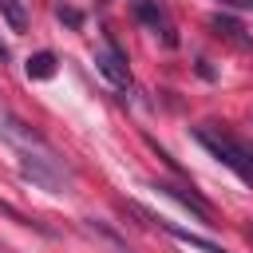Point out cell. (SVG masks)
Wrapping results in <instances>:
<instances>
[{
	"instance_id": "obj_1",
	"label": "cell",
	"mask_w": 253,
	"mask_h": 253,
	"mask_svg": "<svg viewBox=\"0 0 253 253\" xmlns=\"http://www.w3.org/2000/svg\"><path fill=\"white\" fill-rule=\"evenodd\" d=\"M194 138L221 162V166H229L241 182H249L253 186V142H241V138H233L229 130H221V126H198L194 130Z\"/></svg>"
},
{
	"instance_id": "obj_2",
	"label": "cell",
	"mask_w": 253,
	"mask_h": 253,
	"mask_svg": "<svg viewBox=\"0 0 253 253\" xmlns=\"http://www.w3.org/2000/svg\"><path fill=\"white\" fill-rule=\"evenodd\" d=\"M16 154H20V174H24L28 182L43 186L47 194H63L67 170H63L59 154L51 150V142H43V146H20Z\"/></svg>"
},
{
	"instance_id": "obj_3",
	"label": "cell",
	"mask_w": 253,
	"mask_h": 253,
	"mask_svg": "<svg viewBox=\"0 0 253 253\" xmlns=\"http://www.w3.org/2000/svg\"><path fill=\"white\" fill-rule=\"evenodd\" d=\"M154 190H162L166 198H174V202H178L182 210H190V213H194L198 221H206V225H221V221H217V210H213V206H210V202H206V198H202V194H198L194 186L158 178V182H154Z\"/></svg>"
},
{
	"instance_id": "obj_4",
	"label": "cell",
	"mask_w": 253,
	"mask_h": 253,
	"mask_svg": "<svg viewBox=\"0 0 253 253\" xmlns=\"http://www.w3.org/2000/svg\"><path fill=\"white\" fill-rule=\"evenodd\" d=\"M95 71L107 75L119 91H130V67H126V55L119 51V43L107 36L99 47H95Z\"/></svg>"
},
{
	"instance_id": "obj_5",
	"label": "cell",
	"mask_w": 253,
	"mask_h": 253,
	"mask_svg": "<svg viewBox=\"0 0 253 253\" xmlns=\"http://www.w3.org/2000/svg\"><path fill=\"white\" fill-rule=\"evenodd\" d=\"M130 8H134V16H138L154 36H162V43H166V47H174V43H178L174 24H170V16H166V8H162L158 0H130Z\"/></svg>"
},
{
	"instance_id": "obj_6",
	"label": "cell",
	"mask_w": 253,
	"mask_h": 253,
	"mask_svg": "<svg viewBox=\"0 0 253 253\" xmlns=\"http://www.w3.org/2000/svg\"><path fill=\"white\" fill-rule=\"evenodd\" d=\"M210 28H213L217 36H225L229 43H237V47H249V43H253V40L245 36V28H241L233 16H225V12H213V16H210Z\"/></svg>"
},
{
	"instance_id": "obj_7",
	"label": "cell",
	"mask_w": 253,
	"mask_h": 253,
	"mask_svg": "<svg viewBox=\"0 0 253 253\" xmlns=\"http://www.w3.org/2000/svg\"><path fill=\"white\" fill-rule=\"evenodd\" d=\"M24 71H28V79H51L55 75V55L51 51H36V55H28Z\"/></svg>"
},
{
	"instance_id": "obj_8",
	"label": "cell",
	"mask_w": 253,
	"mask_h": 253,
	"mask_svg": "<svg viewBox=\"0 0 253 253\" xmlns=\"http://www.w3.org/2000/svg\"><path fill=\"white\" fill-rule=\"evenodd\" d=\"M0 16L8 20L12 32H24V28H28V12H24L20 0H0Z\"/></svg>"
},
{
	"instance_id": "obj_9",
	"label": "cell",
	"mask_w": 253,
	"mask_h": 253,
	"mask_svg": "<svg viewBox=\"0 0 253 253\" xmlns=\"http://www.w3.org/2000/svg\"><path fill=\"white\" fill-rule=\"evenodd\" d=\"M55 16H59L63 24H71V28H79V24H83V12H75V8H67V4H55Z\"/></svg>"
},
{
	"instance_id": "obj_10",
	"label": "cell",
	"mask_w": 253,
	"mask_h": 253,
	"mask_svg": "<svg viewBox=\"0 0 253 253\" xmlns=\"http://www.w3.org/2000/svg\"><path fill=\"white\" fill-rule=\"evenodd\" d=\"M221 8H237V12H253V0H217Z\"/></svg>"
},
{
	"instance_id": "obj_11",
	"label": "cell",
	"mask_w": 253,
	"mask_h": 253,
	"mask_svg": "<svg viewBox=\"0 0 253 253\" xmlns=\"http://www.w3.org/2000/svg\"><path fill=\"white\" fill-rule=\"evenodd\" d=\"M8 59H12V51H8V43L0 40V63H8Z\"/></svg>"
},
{
	"instance_id": "obj_12",
	"label": "cell",
	"mask_w": 253,
	"mask_h": 253,
	"mask_svg": "<svg viewBox=\"0 0 253 253\" xmlns=\"http://www.w3.org/2000/svg\"><path fill=\"white\" fill-rule=\"evenodd\" d=\"M249 237H253V225H249Z\"/></svg>"
}]
</instances>
